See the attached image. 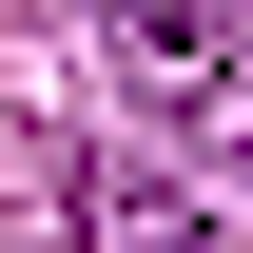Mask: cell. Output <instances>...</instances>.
I'll return each mask as SVG.
<instances>
[{
    "label": "cell",
    "mask_w": 253,
    "mask_h": 253,
    "mask_svg": "<svg viewBox=\"0 0 253 253\" xmlns=\"http://www.w3.org/2000/svg\"><path fill=\"white\" fill-rule=\"evenodd\" d=\"M97 20H117L136 59H175V78H214L234 39H253V0H97Z\"/></svg>",
    "instance_id": "1"
},
{
    "label": "cell",
    "mask_w": 253,
    "mask_h": 253,
    "mask_svg": "<svg viewBox=\"0 0 253 253\" xmlns=\"http://www.w3.org/2000/svg\"><path fill=\"white\" fill-rule=\"evenodd\" d=\"M78 214H97V253H195V214L136 195V175H78Z\"/></svg>",
    "instance_id": "2"
}]
</instances>
